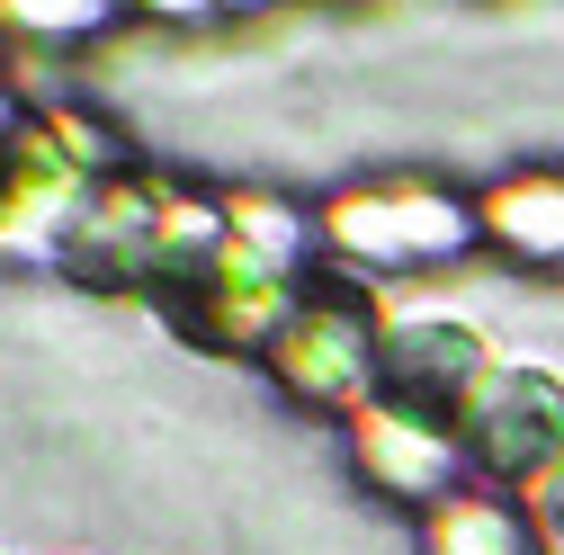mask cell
Segmentation results:
<instances>
[{"label":"cell","instance_id":"1","mask_svg":"<svg viewBox=\"0 0 564 555\" xmlns=\"http://www.w3.org/2000/svg\"><path fill=\"white\" fill-rule=\"evenodd\" d=\"M440 555H520V529L502 511H448L440 520Z\"/></svg>","mask_w":564,"mask_h":555},{"label":"cell","instance_id":"2","mask_svg":"<svg viewBox=\"0 0 564 555\" xmlns=\"http://www.w3.org/2000/svg\"><path fill=\"white\" fill-rule=\"evenodd\" d=\"M546 520H555V529H564V475H555V483H546Z\"/></svg>","mask_w":564,"mask_h":555}]
</instances>
